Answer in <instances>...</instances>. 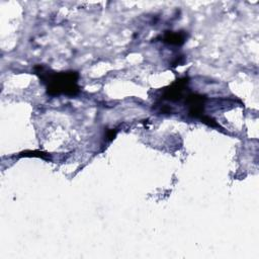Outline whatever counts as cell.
Segmentation results:
<instances>
[{"mask_svg": "<svg viewBox=\"0 0 259 259\" xmlns=\"http://www.w3.org/2000/svg\"><path fill=\"white\" fill-rule=\"evenodd\" d=\"M204 101H205V97L200 94L191 93L187 95L186 104L188 107V115L194 118L201 119L204 116V113H203Z\"/></svg>", "mask_w": 259, "mask_h": 259, "instance_id": "cell-2", "label": "cell"}, {"mask_svg": "<svg viewBox=\"0 0 259 259\" xmlns=\"http://www.w3.org/2000/svg\"><path fill=\"white\" fill-rule=\"evenodd\" d=\"M186 39V33L184 31H166L161 40L165 44L172 46H181Z\"/></svg>", "mask_w": 259, "mask_h": 259, "instance_id": "cell-4", "label": "cell"}, {"mask_svg": "<svg viewBox=\"0 0 259 259\" xmlns=\"http://www.w3.org/2000/svg\"><path fill=\"white\" fill-rule=\"evenodd\" d=\"M188 79L186 77L181 78L179 80H176L174 83H172L168 88L164 89L162 99L169 100V101H177L182 97L183 90L185 86L187 85Z\"/></svg>", "mask_w": 259, "mask_h": 259, "instance_id": "cell-3", "label": "cell"}, {"mask_svg": "<svg viewBox=\"0 0 259 259\" xmlns=\"http://www.w3.org/2000/svg\"><path fill=\"white\" fill-rule=\"evenodd\" d=\"M34 71L46 84L48 95L58 96L66 94L74 96L80 91L78 85L79 74L75 71L51 72L42 66H35Z\"/></svg>", "mask_w": 259, "mask_h": 259, "instance_id": "cell-1", "label": "cell"}]
</instances>
